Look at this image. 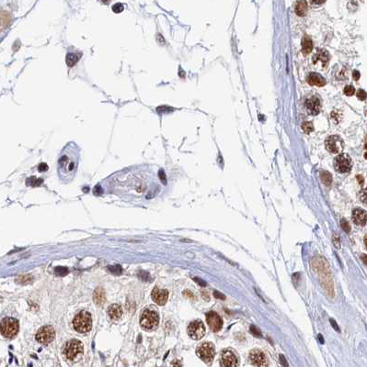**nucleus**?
I'll use <instances>...</instances> for the list:
<instances>
[{"label": "nucleus", "instance_id": "obj_41", "mask_svg": "<svg viewBox=\"0 0 367 367\" xmlns=\"http://www.w3.org/2000/svg\"><path fill=\"white\" fill-rule=\"evenodd\" d=\"M171 367H181V364L180 361H174L171 364Z\"/></svg>", "mask_w": 367, "mask_h": 367}, {"label": "nucleus", "instance_id": "obj_34", "mask_svg": "<svg viewBox=\"0 0 367 367\" xmlns=\"http://www.w3.org/2000/svg\"><path fill=\"white\" fill-rule=\"evenodd\" d=\"M360 199H361L364 204H366V189H364V190L361 192V194H360Z\"/></svg>", "mask_w": 367, "mask_h": 367}, {"label": "nucleus", "instance_id": "obj_14", "mask_svg": "<svg viewBox=\"0 0 367 367\" xmlns=\"http://www.w3.org/2000/svg\"><path fill=\"white\" fill-rule=\"evenodd\" d=\"M306 108H307V110L308 114L314 115V116L317 115L320 112V108H321L320 100L316 96L311 97L307 99V101H306Z\"/></svg>", "mask_w": 367, "mask_h": 367}, {"label": "nucleus", "instance_id": "obj_23", "mask_svg": "<svg viewBox=\"0 0 367 367\" xmlns=\"http://www.w3.org/2000/svg\"><path fill=\"white\" fill-rule=\"evenodd\" d=\"M320 178H321L322 183L327 186H329L332 183V175L330 173H328L327 171H323L320 173Z\"/></svg>", "mask_w": 367, "mask_h": 367}, {"label": "nucleus", "instance_id": "obj_40", "mask_svg": "<svg viewBox=\"0 0 367 367\" xmlns=\"http://www.w3.org/2000/svg\"><path fill=\"white\" fill-rule=\"evenodd\" d=\"M194 280L196 281V283H198L199 284H201L202 286H206V283H204L202 279H200V278H194Z\"/></svg>", "mask_w": 367, "mask_h": 367}, {"label": "nucleus", "instance_id": "obj_1", "mask_svg": "<svg viewBox=\"0 0 367 367\" xmlns=\"http://www.w3.org/2000/svg\"><path fill=\"white\" fill-rule=\"evenodd\" d=\"M80 160V148L74 141L65 145L57 160V172L63 182H69L75 176Z\"/></svg>", "mask_w": 367, "mask_h": 367}, {"label": "nucleus", "instance_id": "obj_24", "mask_svg": "<svg viewBox=\"0 0 367 367\" xmlns=\"http://www.w3.org/2000/svg\"><path fill=\"white\" fill-rule=\"evenodd\" d=\"M78 61V56L76 54V53H69L67 55H66V63L67 65L71 67L73 66L74 64H76Z\"/></svg>", "mask_w": 367, "mask_h": 367}, {"label": "nucleus", "instance_id": "obj_29", "mask_svg": "<svg viewBox=\"0 0 367 367\" xmlns=\"http://www.w3.org/2000/svg\"><path fill=\"white\" fill-rule=\"evenodd\" d=\"M55 274L57 275H60V276H63V275H66L68 272V270L66 267H63V266H58L55 270Z\"/></svg>", "mask_w": 367, "mask_h": 367}, {"label": "nucleus", "instance_id": "obj_12", "mask_svg": "<svg viewBox=\"0 0 367 367\" xmlns=\"http://www.w3.org/2000/svg\"><path fill=\"white\" fill-rule=\"evenodd\" d=\"M206 321H207V324L209 325L210 329L213 332H217L222 329L223 320H222L221 317L215 312L212 311L206 315Z\"/></svg>", "mask_w": 367, "mask_h": 367}, {"label": "nucleus", "instance_id": "obj_39", "mask_svg": "<svg viewBox=\"0 0 367 367\" xmlns=\"http://www.w3.org/2000/svg\"><path fill=\"white\" fill-rule=\"evenodd\" d=\"M353 78L355 79V80H359V78H360V73L358 72V71H353Z\"/></svg>", "mask_w": 367, "mask_h": 367}, {"label": "nucleus", "instance_id": "obj_22", "mask_svg": "<svg viewBox=\"0 0 367 367\" xmlns=\"http://www.w3.org/2000/svg\"><path fill=\"white\" fill-rule=\"evenodd\" d=\"M295 11L299 17H303L307 12V3L306 1H298L295 5Z\"/></svg>", "mask_w": 367, "mask_h": 367}, {"label": "nucleus", "instance_id": "obj_2", "mask_svg": "<svg viewBox=\"0 0 367 367\" xmlns=\"http://www.w3.org/2000/svg\"><path fill=\"white\" fill-rule=\"evenodd\" d=\"M73 325H74L75 329L77 332L86 333V332L89 331L92 327L91 315L87 311H81L74 319Z\"/></svg>", "mask_w": 367, "mask_h": 367}, {"label": "nucleus", "instance_id": "obj_7", "mask_svg": "<svg viewBox=\"0 0 367 367\" xmlns=\"http://www.w3.org/2000/svg\"><path fill=\"white\" fill-rule=\"evenodd\" d=\"M352 167H353L352 159L348 154L341 153L336 156L334 160V168L337 172H339L340 173H348L351 171Z\"/></svg>", "mask_w": 367, "mask_h": 367}, {"label": "nucleus", "instance_id": "obj_33", "mask_svg": "<svg viewBox=\"0 0 367 367\" xmlns=\"http://www.w3.org/2000/svg\"><path fill=\"white\" fill-rule=\"evenodd\" d=\"M357 97H358V98L361 99V100H364V99L366 98V93L364 92V90L360 89L357 92Z\"/></svg>", "mask_w": 367, "mask_h": 367}, {"label": "nucleus", "instance_id": "obj_13", "mask_svg": "<svg viewBox=\"0 0 367 367\" xmlns=\"http://www.w3.org/2000/svg\"><path fill=\"white\" fill-rule=\"evenodd\" d=\"M220 364L222 367H237L239 364L238 357L231 351L223 352L220 357Z\"/></svg>", "mask_w": 367, "mask_h": 367}, {"label": "nucleus", "instance_id": "obj_43", "mask_svg": "<svg viewBox=\"0 0 367 367\" xmlns=\"http://www.w3.org/2000/svg\"><path fill=\"white\" fill-rule=\"evenodd\" d=\"M318 339H319V341H320V343H324V340H323V338H322V336L319 334L318 335Z\"/></svg>", "mask_w": 367, "mask_h": 367}, {"label": "nucleus", "instance_id": "obj_8", "mask_svg": "<svg viewBox=\"0 0 367 367\" xmlns=\"http://www.w3.org/2000/svg\"><path fill=\"white\" fill-rule=\"evenodd\" d=\"M55 336V331L53 327L51 326H44L41 328L37 334H36V339L38 342L42 344H48L53 341Z\"/></svg>", "mask_w": 367, "mask_h": 367}, {"label": "nucleus", "instance_id": "obj_17", "mask_svg": "<svg viewBox=\"0 0 367 367\" xmlns=\"http://www.w3.org/2000/svg\"><path fill=\"white\" fill-rule=\"evenodd\" d=\"M353 220L356 225L364 226L367 221V214L363 209H354L353 211Z\"/></svg>", "mask_w": 367, "mask_h": 367}, {"label": "nucleus", "instance_id": "obj_21", "mask_svg": "<svg viewBox=\"0 0 367 367\" xmlns=\"http://www.w3.org/2000/svg\"><path fill=\"white\" fill-rule=\"evenodd\" d=\"M93 299H94V301H95V303L97 305H99H99H103L105 303V299H106L104 290L102 288H100V287L97 288L95 290L94 294H93Z\"/></svg>", "mask_w": 367, "mask_h": 367}, {"label": "nucleus", "instance_id": "obj_5", "mask_svg": "<svg viewBox=\"0 0 367 367\" xmlns=\"http://www.w3.org/2000/svg\"><path fill=\"white\" fill-rule=\"evenodd\" d=\"M159 323V316L154 310L151 309H144L142 313L141 319H140V324L146 329H153L157 327Z\"/></svg>", "mask_w": 367, "mask_h": 367}, {"label": "nucleus", "instance_id": "obj_15", "mask_svg": "<svg viewBox=\"0 0 367 367\" xmlns=\"http://www.w3.org/2000/svg\"><path fill=\"white\" fill-rule=\"evenodd\" d=\"M169 298V292L166 289H159L155 287L152 291V299L159 306H164Z\"/></svg>", "mask_w": 367, "mask_h": 367}, {"label": "nucleus", "instance_id": "obj_6", "mask_svg": "<svg viewBox=\"0 0 367 367\" xmlns=\"http://www.w3.org/2000/svg\"><path fill=\"white\" fill-rule=\"evenodd\" d=\"M196 353L198 357L204 363H211L215 354L214 346L211 342H204L198 347Z\"/></svg>", "mask_w": 367, "mask_h": 367}, {"label": "nucleus", "instance_id": "obj_11", "mask_svg": "<svg viewBox=\"0 0 367 367\" xmlns=\"http://www.w3.org/2000/svg\"><path fill=\"white\" fill-rule=\"evenodd\" d=\"M249 360L256 367H267L269 361L266 354L260 350H253L249 353Z\"/></svg>", "mask_w": 367, "mask_h": 367}, {"label": "nucleus", "instance_id": "obj_36", "mask_svg": "<svg viewBox=\"0 0 367 367\" xmlns=\"http://www.w3.org/2000/svg\"><path fill=\"white\" fill-rule=\"evenodd\" d=\"M280 363H281V364L283 367L288 366V364H287V362H286V360H285V358H284V356L282 354L280 355Z\"/></svg>", "mask_w": 367, "mask_h": 367}, {"label": "nucleus", "instance_id": "obj_25", "mask_svg": "<svg viewBox=\"0 0 367 367\" xmlns=\"http://www.w3.org/2000/svg\"><path fill=\"white\" fill-rule=\"evenodd\" d=\"M302 129H303L306 133H310V132L313 131V129H314V126H313L312 122L305 121V122L302 124Z\"/></svg>", "mask_w": 367, "mask_h": 367}, {"label": "nucleus", "instance_id": "obj_19", "mask_svg": "<svg viewBox=\"0 0 367 367\" xmlns=\"http://www.w3.org/2000/svg\"><path fill=\"white\" fill-rule=\"evenodd\" d=\"M108 314L110 318L113 320H118L123 316V309L122 307L118 304H113L108 309Z\"/></svg>", "mask_w": 367, "mask_h": 367}, {"label": "nucleus", "instance_id": "obj_44", "mask_svg": "<svg viewBox=\"0 0 367 367\" xmlns=\"http://www.w3.org/2000/svg\"><path fill=\"white\" fill-rule=\"evenodd\" d=\"M364 244H365V246H366V244H367V241H366V236H365V238H364Z\"/></svg>", "mask_w": 367, "mask_h": 367}, {"label": "nucleus", "instance_id": "obj_32", "mask_svg": "<svg viewBox=\"0 0 367 367\" xmlns=\"http://www.w3.org/2000/svg\"><path fill=\"white\" fill-rule=\"evenodd\" d=\"M250 332L254 335V336H257V337H261V333H260V330L258 329V328H256L255 326H251L250 327Z\"/></svg>", "mask_w": 367, "mask_h": 367}, {"label": "nucleus", "instance_id": "obj_9", "mask_svg": "<svg viewBox=\"0 0 367 367\" xmlns=\"http://www.w3.org/2000/svg\"><path fill=\"white\" fill-rule=\"evenodd\" d=\"M326 148L328 152L332 153H340L344 148V143L341 138L337 135H332L327 138L326 140Z\"/></svg>", "mask_w": 367, "mask_h": 367}, {"label": "nucleus", "instance_id": "obj_37", "mask_svg": "<svg viewBox=\"0 0 367 367\" xmlns=\"http://www.w3.org/2000/svg\"><path fill=\"white\" fill-rule=\"evenodd\" d=\"M213 296L216 297V298H219V299H225V298H226V297H225L223 294L219 293L218 291H214V292H213Z\"/></svg>", "mask_w": 367, "mask_h": 367}, {"label": "nucleus", "instance_id": "obj_31", "mask_svg": "<svg viewBox=\"0 0 367 367\" xmlns=\"http://www.w3.org/2000/svg\"><path fill=\"white\" fill-rule=\"evenodd\" d=\"M138 276H139V278L141 279L142 281H149V280L151 279L149 274L146 273V272H144V271H141V272L138 274Z\"/></svg>", "mask_w": 367, "mask_h": 367}, {"label": "nucleus", "instance_id": "obj_35", "mask_svg": "<svg viewBox=\"0 0 367 367\" xmlns=\"http://www.w3.org/2000/svg\"><path fill=\"white\" fill-rule=\"evenodd\" d=\"M333 243L335 244V246H336L337 248H339V247H340V245H339V238L336 233H334V235H333Z\"/></svg>", "mask_w": 367, "mask_h": 367}, {"label": "nucleus", "instance_id": "obj_27", "mask_svg": "<svg viewBox=\"0 0 367 367\" xmlns=\"http://www.w3.org/2000/svg\"><path fill=\"white\" fill-rule=\"evenodd\" d=\"M340 226H341V229H342L345 232L349 233V232L351 231V226H350L349 222H348L346 219H342L340 220Z\"/></svg>", "mask_w": 367, "mask_h": 367}, {"label": "nucleus", "instance_id": "obj_10", "mask_svg": "<svg viewBox=\"0 0 367 367\" xmlns=\"http://www.w3.org/2000/svg\"><path fill=\"white\" fill-rule=\"evenodd\" d=\"M188 334L193 339H202L205 334V327L201 320H194L188 327Z\"/></svg>", "mask_w": 367, "mask_h": 367}, {"label": "nucleus", "instance_id": "obj_16", "mask_svg": "<svg viewBox=\"0 0 367 367\" xmlns=\"http://www.w3.org/2000/svg\"><path fill=\"white\" fill-rule=\"evenodd\" d=\"M329 62V53L326 50H318V52L313 56V63L315 65H320L326 68Z\"/></svg>", "mask_w": 367, "mask_h": 367}, {"label": "nucleus", "instance_id": "obj_18", "mask_svg": "<svg viewBox=\"0 0 367 367\" xmlns=\"http://www.w3.org/2000/svg\"><path fill=\"white\" fill-rule=\"evenodd\" d=\"M307 82L311 85H317V86H324L326 85V80L324 78L317 73H310L307 76Z\"/></svg>", "mask_w": 367, "mask_h": 367}, {"label": "nucleus", "instance_id": "obj_26", "mask_svg": "<svg viewBox=\"0 0 367 367\" xmlns=\"http://www.w3.org/2000/svg\"><path fill=\"white\" fill-rule=\"evenodd\" d=\"M32 279H33V277L31 274H25V275H21L18 280L21 284H29L32 281Z\"/></svg>", "mask_w": 367, "mask_h": 367}, {"label": "nucleus", "instance_id": "obj_3", "mask_svg": "<svg viewBox=\"0 0 367 367\" xmlns=\"http://www.w3.org/2000/svg\"><path fill=\"white\" fill-rule=\"evenodd\" d=\"M18 331V322L13 318H5L0 323V332L6 338H13Z\"/></svg>", "mask_w": 367, "mask_h": 367}, {"label": "nucleus", "instance_id": "obj_38", "mask_svg": "<svg viewBox=\"0 0 367 367\" xmlns=\"http://www.w3.org/2000/svg\"><path fill=\"white\" fill-rule=\"evenodd\" d=\"M329 321H330V323H331V325H332V327L335 329V330H337V331H339L340 329H339V328L337 326V323H336V321L334 320V319H329Z\"/></svg>", "mask_w": 367, "mask_h": 367}, {"label": "nucleus", "instance_id": "obj_4", "mask_svg": "<svg viewBox=\"0 0 367 367\" xmlns=\"http://www.w3.org/2000/svg\"><path fill=\"white\" fill-rule=\"evenodd\" d=\"M64 353L66 354L68 360L75 361L79 357H81L83 353V345L77 339H71L66 344Z\"/></svg>", "mask_w": 367, "mask_h": 367}, {"label": "nucleus", "instance_id": "obj_20", "mask_svg": "<svg viewBox=\"0 0 367 367\" xmlns=\"http://www.w3.org/2000/svg\"><path fill=\"white\" fill-rule=\"evenodd\" d=\"M302 52L305 55H307L309 54L312 50H313V43H312V40H311L310 37L308 36H305L302 40Z\"/></svg>", "mask_w": 367, "mask_h": 367}, {"label": "nucleus", "instance_id": "obj_30", "mask_svg": "<svg viewBox=\"0 0 367 367\" xmlns=\"http://www.w3.org/2000/svg\"><path fill=\"white\" fill-rule=\"evenodd\" d=\"M108 268L114 274H122V271H123L120 265H111Z\"/></svg>", "mask_w": 367, "mask_h": 367}, {"label": "nucleus", "instance_id": "obj_42", "mask_svg": "<svg viewBox=\"0 0 367 367\" xmlns=\"http://www.w3.org/2000/svg\"><path fill=\"white\" fill-rule=\"evenodd\" d=\"M361 257H362V260L364 261V264L366 265V255H365V254H363V255H362Z\"/></svg>", "mask_w": 367, "mask_h": 367}, {"label": "nucleus", "instance_id": "obj_28", "mask_svg": "<svg viewBox=\"0 0 367 367\" xmlns=\"http://www.w3.org/2000/svg\"><path fill=\"white\" fill-rule=\"evenodd\" d=\"M343 92H344V94H345L346 96L352 97V96H353L354 92H355V89H354V87H353V85H346V86L344 87Z\"/></svg>", "mask_w": 367, "mask_h": 367}]
</instances>
